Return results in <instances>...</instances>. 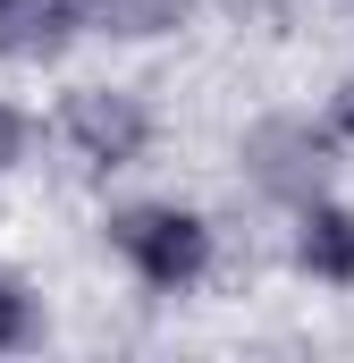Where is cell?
<instances>
[{"instance_id":"cell-9","label":"cell","mask_w":354,"mask_h":363,"mask_svg":"<svg viewBox=\"0 0 354 363\" xmlns=\"http://www.w3.org/2000/svg\"><path fill=\"white\" fill-rule=\"evenodd\" d=\"M338 127H346V135H354V85H346V101H338Z\"/></svg>"},{"instance_id":"cell-6","label":"cell","mask_w":354,"mask_h":363,"mask_svg":"<svg viewBox=\"0 0 354 363\" xmlns=\"http://www.w3.org/2000/svg\"><path fill=\"white\" fill-rule=\"evenodd\" d=\"M177 17H185V0H85V26H101V34H169Z\"/></svg>"},{"instance_id":"cell-2","label":"cell","mask_w":354,"mask_h":363,"mask_svg":"<svg viewBox=\"0 0 354 363\" xmlns=\"http://www.w3.org/2000/svg\"><path fill=\"white\" fill-rule=\"evenodd\" d=\"M59 135H68V152L93 161V169H127V161H144V144H152V110L127 85H85V93H68Z\"/></svg>"},{"instance_id":"cell-1","label":"cell","mask_w":354,"mask_h":363,"mask_svg":"<svg viewBox=\"0 0 354 363\" xmlns=\"http://www.w3.org/2000/svg\"><path fill=\"white\" fill-rule=\"evenodd\" d=\"M110 245L161 296H177V287H194L211 271V228L194 211H177V203H127V211H110Z\"/></svg>"},{"instance_id":"cell-5","label":"cell","mask_w":354,"mask_h":363,"mask_svg":"<svg viewBox=\"0 0 354 363\" xmlns=\"http://www.w3.org/2000/svg\"><path fill=\"white\" fill-rule=\"evenodd\" d=\"M295 262L312 279H329V287H354V211L304 203V220H295Z\"/></svg>"},{"instance_id":"cell-7","label":"cell","mask_w":354,"mask_h":363,"mask_svg":"<svg viewBox=\"0 0 354 363\" xmlns=\"http://www.w3.org/2000/svg\"><path fill=\"white\" fill-rule=\"evenodd\" d=\"M34 330H42V313H34V296H25L17 279L0 271V355H17V347H34Z\"/></svg>"},{"instance_id":"cell-3","label":"cell","mask_w":354,"mask_h":363,"mask_svg":"<svg viewBox=\"0 0 354 363\" xmlns=\"http://www.w3.org/2000/svg\"><path fill=\"white\" fill-rule=\"evenodd\" d=\"M245 178L278 194V203H321V178H329V135L312 118H262L245 135Z\"/></svg>"},{"instance_id":"cell-4","label":"cell","mask_w":354,"mask_h":363,"mask_svg":"<svg viewBox=\"0 0 354 363\" xmlns=\"http://www.w3.org/2000/svg\"><path fill=\"white\" fill-rule=\"evenodd\" d=\"M85 26V0H0V60H51Z\"/></svg>"},{"instance_id":"cell-8","label":"cell","mask_w":354,"mask_h":363,"mask_svg":"<svg viewBox=\"0 0 354 363\" xmlns=\"http://www.w3.org/2000/svg\"><path fill=\"white\" fill-rule=\"evenodd\" d=\"M25 144H34L25 110H8V101H0V169H17V161H25Z\"/></svg>"}]
</instances>
